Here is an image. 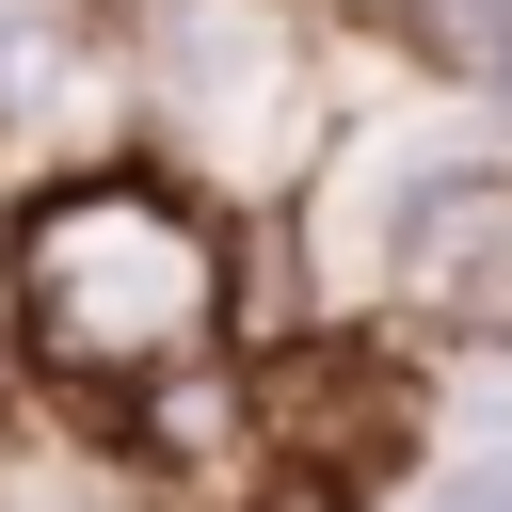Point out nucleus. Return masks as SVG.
<instances>
[{
    "label": "nucleus",
    "mask_w": 512,
    "mask_h": 512,
    "mask_svg": "<svg viewBox=\"0 0 512 512\" xmlns=\"http://www.w3.org/2000/svg\"><path fill=\"white\" fill-rule=\"evenodd\" d=\"M224 304V256L176 192L144 176H80L16 224V320L48 368H176Z\"/></svg>",
    "instance_id": "obj_1"
},
{
    "label": "nucleus",
    "mask_w": 512,
    "mask_h": 512,
    "mask_svg": "<svg viewBox=\"0 0 512 512\" xmlns=\"http://www.w3.org/2000/svg\"><path fill=\"white\" fill-rule=\"evenodd\" d=\"M144 80H160V112H176L192 144H240V128L288 96V32H272L256 0H176L160 48H144Z\"/></svg>",
    "instance_id": "obj_2"
},
{
    "label": "nucleus",
    "mask_w": 512,
    "mask_h": 512,
    "mask_svg": "<svg viewBox=\"0 0 512 512\" xmlns=\"http://www.w3.org/2000/svg\"><path fill=\"white\" fill-rule=\"evenodd\" d=\"M272 512H336V496H272Z\"/></svg>",
    "instance_id": "obj_6"
},
{
    "label": "nucleus",
    "mask_w": 512,
    "mask_h": 512,
    "mask_svg": "<svg viewBox=\"0 0 512 512\" xmlns=\"http://www.w3.org/2000/svg\"><path fill=\"white\" fill-rule=\"evenodd\" d=\"M416 32H432V64H464L480 96H512V0H416Z\"/></svg>",
    "instance_id": "obj_4"
},
{
    "label": "nucleus",
    "mask_w": 512,
    "mask_h": 512,
    "mask_svg": "<svg viewBox=\"0 0 512 512\" xmlns=\"http://www.w3.org/2000/svg\"><path fill=\"white\" fill-rule=\"evenodd\" d=\"M416 512H512V448H464L448 480H416Z\"/></svg>",
    "instance_id": "obj_5"
},
{
    "label": "nucleus",
    "mask_w": 512,
    "mask_h": 512,
    "mask_svg": "<svg viewBox=\"0 0 512 512\" xmlns=\"http://www.w3.org/2000/svg\"><path fill=\"white\" fill-rule=\"evenodd\" d=\"M400 288L448 320H512V176H416L400 192Z\"/></svg>",
    "instance_id": "obj_3"
}]
</instances>
